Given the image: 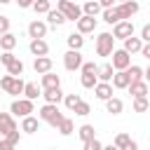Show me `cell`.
<instances>
[{"instance_id":"obj_12","label":"cell","mask_w":150,"mask_h":150,"mask_svg":"<svg viewBox=\"0 0 150 150\" xmlns=\"http://www.w3.org/2000/svg\"><path fill=\"white\" fill-rule=\"evenodd\" d=\"M40 87L42 89H56V87H61V77L56 75V73H45L42 75V80H40Z\"/></svg>"},{"instance_id":"obj_4","label":"cell","mask_w":150,"mask_h":150,"mask_svg":"<svg viewBox=\"0 0 150 150\" xmlns=\"http://www.w3.org/2000/svg\"><path fill=\"white\" fill-rule=\"evenodd\" d=\"M35 108H33V101H28V98H16V101H12V105H9V112L12 115H16V117H28L30 112H33Z\"/></svg>"},{"instance_id":"obj_53","label":"cell","mask_w":150,"mask_h":150,"mask_svg":"<svg viewBox=\"0 0 150 150\" xmlns=\"http://www.w3.org/2000/svg\"><path fill=\"white\" fill-rule=\"evenodd\" d=\"M103 150H117V148H115V145L110 143V145H103Z\"/></svg>"},{"instance_id":"obj_56","label":"cell","mask_w":150,"mask_h":150,"mask_svg":"<svg viewBox=\"0 0 150 150\" xmlns=\"http://www.w3.org/2000/svg\"><path fill=\"white\" fill-rule=\"evenodd\" d=\"M52 150H56V148H52Z\"/></svg>"},{"instance_id":"obj_57","label":"cell","mask_w":150,"mask_h":150,"mask_svg":"<svg viewBox=\"0 0 150 150\" xmlns=\"http://www.w3.org/2000/svg\"><path fill=\"white\" fill-rule=\"evenodd\" d=\"M84 2H89V0H84Z\"/></svg>"},{"instance_id":"obj_1","label":"cell","mask_w":150,"mask_h":150,"mask_svg":"<svg viewBox=\"0 0 150 150\" xmlns=\"http://www.w3.org/2000/svg\"><path fill=\"white\" fill-rule=\"evenodd\" d=\"M38 115H40L42 122H47V124H52V127H59V124L63 122V112H61L59 105H54V103H45Z\"/></svg>"},{"instance_id":"obj_10","label":"cell","mask_w":150,"mask_h":150,"mask_svg":"<svg viewBox=\"0 0 150 150\" xmlns=\"http://www.w3.org/2000/svg\"><path fill=\"white\" fill-rule=\"evenodd\" d=\"M75 23H77V33H80V35L94 33V30H96V19H94V16H84V14H82Z\"/></svg>"},{"instance_id":"obj_13","label":"cell","mask_w":150,"mask_h":150,"mask_svg":"<svg viewBox=\"0 0 150 150\" xmlns=\"http://www.w3.org/2000/svg\"><path fill=\"white\" fill-rule=\"evenodd\" d=\"M28 49H30V54L38 59V56H47V52H49V45H47L45 40H30Z\"/></svg>"},{"instance_id":"obj_24","label":"cell","mask_w":150,"mask_h":150,"mask_svg":"<svg viewBox=\"0 0 150 150\" xmlns=\"http://www.w3.org/2000/svg\"><path fill=\"white\" fill-rule=\"evenodd\" d=\"M23 96H26L28 101H35L38 96H42V89H40L35 82H26V87H23Z\"/></svg>"},{"instance_id":"obj_37","label":"cell","mask_w":150,"mask_h":150,"mask_svg":"<svg viewBox=\"0 0 150 150\" xmlns=\"http://www.w3.org/2000/svg\"><path fill=\"white\" fill-rule=\"evenodd\" d=\"M80 101H82V98H80V94H66V96H63V103H66V108H68V110H75V105H77Z\"/></svg>"},{"instance_id":"obj_20","label":"cell","mask_w":150,"mask_h":150,"mask_svg":"<svg viewBox=\"0 0 150 150\" xmlns=\"http://www.w3.org/2000/svg\"><path fill=\"white\" fill-rule=\"evenodd\" d=\"M47 23L54 26V28H59V26L66 23V16H63L59 9H49V12H47Z\"/></svg>"},{"instance_id":"obj_34","label":"cell","mask_w":150,"mask_h":150,"mask_svg":"<svg viewBox=\"0 0 150 150\" xmlns=\"http://www.w3.org/2000/svg\"><path fill=\"white\" fill-rule=\"evenodd\" d=\"M150 110V101L145 98H134V112H148Z\"/></svg>"},{"instance_id":"obj_50","label":"cell","mask_w":150,"mask_h":150,"mask_svg":"<svg viewBox=\"0 0 150 150\" xmlns=\"http://www.w3.org/2000/svg\"><path fill=\"white\" fill-rule=\"evenodd\" d=\"M122 150H138V143H136V141H129V143H127Z\"/></svg>"},{"instance_id":"obj_18","label":"cell","mask_w":150,"mask_h":150,"mask_svg":"<svg viewBox=\"0 0 150 150\" xmlns=\"http://www.w3.org/2000/svg\"><path fill=\"white\" fill-rule=\"evenodd\" d=\"M127 89L131 91L134 98H145V96H148V82H145V80H143V82H134V84H129Z\"/></svg>"},{"instance_id":"obj_15","label":"cell","mask_w":150,"mask_h":150,"mask_svg":"<svg viewBox=\"0 0 150 150\" xmlns=\"http://www.w3.org/2000/svg\"><path fill=\"white\" fill-rule=\"evenodd\" d=\"M94 94H96V98L108 101V98H112V84H110V82H98V84L94 87Z\"/></svg>"},{"instance_id":"obj_23","label":"cell","mask_w":150,"mask_h":150,"mask_svg":"<svg viewBox=\"0 0 150 150\" xmlns=\"http://www.w3.org/2000/svg\"><path fill=\"white\" fill-rule=\"evenodd\" d=\"M105 110H108L110 115H120V112L124 110V103H122V98H117V96L108 98V101H105Z\"/></svg>"},{"instance_id":"obj_51","label":"cell","mask_w":150,"mask_h":150,"mask_svg":"<svg viewBox=\"0 0 150 150\" xmlns=\"http://www.w3.org/2000/svg\"><path fill=\"white\" fill-rule=\"evenodd\" d=\"M16 2H19V7H23V9H26V7H33V2H35V0H16Z\"/></svg>"},{"instance_id":"obj_31","label":"cell","mask_w":150,"mask_h":150,"mask_svg":"<svg viewBox=\"0 0 150 150\" xmlns=\"http://www.w3.org/2000/svg\"><path fill=\"white\" fill-rule=\"evenodd\" d=\"M56 129H59V134H61V136H70V134L75 131V124H73V120H70V117H63V122H61Z\"/></svg>"},{"instance_id":"obj_55","label":"cell","mask_w":150,"mask_h":150,"mask_svg":"<svg viewBox=\"0 0 150 150\" xmlns=\"http://www.w3.org/2000/svg\"><path fill=\"white\" fill-rule=\"evenodd\" d=\"M120 2H127V0H120Z\"/></svg>"},{"instance_id":"obj_48","label":"cell","mask_w":150,"mask_h":150,"mask_svg":"<svg viewBox=\"0 0 150 150\" xmlns=\"http://www.w3.org/2000/svg\"><path fill=\"white\" fill-rule=\"evenodd\" d=\"M98 5H101L103 9H110V7L115 5V0H98Z\"/></svg>"},{"instance_id":"obj_44","label":"cell","mask_w":150,"mask_h":150,"mask_svg":"<svg viewBox=\"0 0 150 150\" xmlns=\"http://www.w3.org/2000/svg\"><path fill=\"white\" fill-rule=\"evenodd\" d=\"M12 80H14L12 75H5V77H0V87H2L5 91H9V87H12Z\"/></svg>"},{"instance_id":"obj_33","label":"cell","mask_w":150,"mask_h":150,"mask_svg":"<svg viewBox=\"0 0 150 150\" xmlns=\"http://www.w3.org/2000/svg\"><path fill=\"white\" fill-rule=\"evenodd\" d=\"M23 87H26V82H23L21 77H14V80H12V87H9V91H7V94L19 96V94H23Z\"/></svg>"},{"instance_id":"obj_16","label":"cell","mask_w":150,"mask_h":150,"mask_svg":"<svg viewBox=\"0 0 150 150\" xmlns=\"http://www.w3.org/2000/svg\"><path fill=\"white\" fill-rule=\"evenodd\" d=\"M141 47H143V40L131 35V38H127V40H124V47H122V49L131 56V54H138V52H141Z\"/></svg>"},{"instance_id":"obj_17","label":"cell","mask_w":150,"mask_h":150,"mask_svg":"<svg viewBox=\"0 0 150 150\" xmlns=\"http://www.w3.org/2000/svg\"><path fill=\"white\" fill-rule=\"evenodd\" d=\"M112 87L115 89H127L131 82H129V75H127V70H115V75H112Z\"/></svg>"},{"instance_id":"obj_45","label":"cell","mask_w":150,"mask_h":150,"mask_svg":"<svg viewBox=\"0 0 150 150\" xmlns=\"http://www.w3.org/2000/svg\"><path fill=\"white\" fill-rule=\"evenodd\" d=\"M14 59H16V56H14V54H12V52H2V56H0V61H2V63H5V66H9V63H12V61H14Z\"/></svg>"},{"instance_id":"obj_22","label":"cell","mask_w":150,"mask_h":150,"mask_svg":"<svg viewBox=\"0 0 150 150\" xmlns=\"http://www.w3.org/2000/svg\"><path fill=\"white\" fill-rule=\"evenodd\" d=\"M112 75H115V68H112L110 63H103V66H98V73H96L98 82H110V80H112Z\"/></svg>"},{"instance_id":"obj_3","label":"cell","mask_w":150,"mask_h":150,"mask_svg":"<svg viewBox=\"0 0 150 150\" xmlns=\"http://www.w3.org/2000/svg\"><path fill=\"white\" fill-rule=\"evenodd\" d=\"M112 47H115L112 33H98V38H96V54L98 56H110Z\"/></svg>"},{"instance_id":"obj_39","label":"cell","mask_w":150,"mask_h":150,"mask_svg":"<svg viewBox=\"0 0 150 150\" xmlns=\"http://www.w3.org/2000/svg\"><path fill=\"white\" fill-rule=\"evenodd\" d=\"M91 112V105L87 103V101H80L77 105H75V115H80V117H84V115H89Z\"/></svg>"},{"instance_id":"obj_35","label":"cell","mask_w":150,"mask_h":150,"mask_svg":"<svg viewBox=\"0 0 150 150\" xmlns=\"http://www.w3.org/2000/svg\"><path fill=\"white\" fill-rule=\"evenodd\" d=\"M33 9H35V14H47L52 9V2L49 0H35L33 2Z\"/></svg>"},{"instance_id":"obj_38","label":"cell","mask_w":150,"mask_h":150,"mask_svg":"<svg viewBox=\"0 0 150 150\" xmlns=\"http://www.w3.org/2000/svg\"><path fill=\"white\" fill-rule=\"evenodd\" d=\"M129 141H131V136L122 131V134H117V136H115V141H112V145H115L117 150H122V148H124V145H127Z\"/></svg>"},{"instance_id":"obj_59","label":"cell","mask_w":150,"mask_h":150,"mask_svg":"<svg viewBox=\"0 0 150 150\" xmlns=\"http://www.w3.org/2000/svg\"><path fill=\"white\" fill-rule=\"evenodd\" d=\"M49 2H52V0H49Z\"/></svg>"},{"instance_id":"obj_54","label":"cell","mask_w":150,"mask_h":150,"mask_svg":"<svg viewBox=\"0 0 150 150\" xmlns=\"http://www.w3.org/2000/svg\"><path fill=\"white\" fill-rule=\"evenodd\" d=\"M7 2H12V0H0V5H7Z\"/></svg>"},{"instance_id":"obj_41","label":"cell","mask_w":150,"mask_h":150,"mask_svg":"<svg viewBox=\"0 0 150 150\" xmlns=\"http://www.w3.org/2000/svg\"><path fill=\"white\" fill-rule=\"evenodd\" d=\"M84 150H103V143L98 138H91V141L84 143Z\"/></svg>"},{"instance_id":"obj_29","label":"cell","mask_w":150,"mask_h":150,"mask_svg":"<svg viewBox=\"0 0 150 150\" xmlns=\"http://www.w3.org/2000/svg\"><path fill=\"white\" fill-rule=\"evenodd\" d=\"M7 75H12V77H21V75H23V63H21V59H14V61L7 66Z\"/></svg>"},{"instance_id":"obj_42","label":"cell","mask_w":150,"mask_h":150,"mask_svg":"<svg viewBox=\"0 0 150 150\" xmlns=\"http://www.w3.org/2000/svg\"><path fill=\"white\" fill-rule=\"evenodd\" d=\"M80 70H82V75H84V73H98V66H96L94 61H87V63H82Z\"/></svg>"},{"instance_id":"obj_30","label":"cell","mask_w":150,"mask_h":150,"mask_svg":"<svg viewBox=\"0 0 150 150\" xmlns=\"http://www.w3.org/2000/svg\"><path fill=\"white\" fill-rule=\"evenodd\" d=\"M127 75H129V82H143V68L141 66H129L127 68Z\"/></svg>"},{"instance_id":"obj_8","label":"cell","mask_w":150,"mask_h":150,"mask_svg":"<svg viewBox=\"0 0 150 150\" xmlns=\"http://www.w3.org/2000/svg\"><path fill=\"white\" fill-rule=\"evenodd\" d=\"M131 35H134V23L131 21H120V23L112 26V38L115 40H127Z\"/></svg>"},{"instance_id":"obj_6","label":"cell","mask_w":150,"mask_h":150,"mask_svg":"<svg viewBox=\"0 0 150 150\" xmlns=\"http://www.w3.org/2000/svg\"><path fill=\"white\" fill-rule=\"evenodd\" d=\"M82 54L80 52H75V49H68L66 54H63V66H66V70H80L82 68Z\"/></svg>"},{"instance_id":"obj_52","label":"cell","mask_w":150,"mask_h":150,"mask_svg":"<svg viewBox=\"0 0 150 150\" xmlns=\"http://www.w3.org/2000/svg\"><path fill=\"white\" fill-rule=\"evenodd\" d=\"M143 80H145V82H148V84H150V66H148V68H145V70H143Z\"/></svg>"},{"instance_id":"obj_43","label":"cell","mask_w":150,"mask_h":150,"mask_svg":"<svg viewBox=\"0 0 150 150\" xmlns=\"http://www.w3.org/2000/svg\"><path fill=\"white\" fill-rule=\"evenodd\" d=\"M5 33H9V19L0 14V35H5Z\"/></svg>"},{"instance_id":"obj_11","label":"cell","mask_w":150,"mask_h":150,"mask_svg":"<svg viewBox=\"0 0 150 150\" xmlns=\"http://www.w3.org/2000/svg\"><path fill=\"white\" fill-rule=\"evenodd\" d=\"M9 131H16V122L12 112H0V136H7Z\"/></svg>"},{"instance_id":"obj_32","label":"cell","mask_w":150,"mask_h":150,"mask_svg":"<svg viewBox=\"0 0 150 150\" xmlns=\"http://www.w3.org/2000/svg\"><path fill=\"white\" fill-rule=\"evenodd\" d=\"M80 82H82V87H84V89H94V87L98 84V77H96V73H84Z\"/></svg>"},{"instance_id":"obj_25","label":"cell","mask_w":150,"mask_h":150,"mask_svg":"<svg viewBox=\"0 0 150 150\" xmlns=\"http://www.w3.org/2000/svg\"><path fill=\"white\" fill-rule=\"evenodd\" d=\"M38 117H33V115H28V117H23L21 120V131H26V134H35L38 131Z\"/></svg>"},{"instance_id":"obj_58","label":"cell","mask_w":150,"mask_h":150,"mask_svg":"<svg viewBox=\"0 0 150 150\" xmlns=\"http://www.w3.org/2000/svg\"><path fill=\"white\" fill-rule=\"evenodd\" d=\"M70 2H75V0H70Z\"/></svg>"},{"instance_id":"obj_28","label":"cell","mask_w":150,"mask_h":150,"mask_svg":"<svg viewBox=\"0 0 150 150\" xmlns=\"http://www.w3.org/2000/svg\"><path fill=\"white\" fill-rule=\"evenodd\" d=\"M77 136L82 138V143H87V141H91V138H96V129H94L91 124H82V127L77 129Z\"/></svg>"},{"instance_id":"obj_9","label":"cell","mask_w":150,"mask_h":150,"mask_svg":"<svg viewBox=\"0 0 150 150\" xmlns=\"http://www.w3.org/2000/svg\"><path fill=\"white\" fill-rule=\"evenodd\" d=\"M28 35H30V40H42L45 35H47V23L45 21H30L28 23Z\"/></svg>"},{"instance_id":"obj_46","label":"cell","mask_w":150,"mask_h":150,"mask_svg":"<svg viewBox=\"0 0 150 150\" xmlns=\"http://www.w3.org/2000/svg\"><path fill=\"white\" fill-rule=\"evenodd\" d=\"M141 40H143V42H150V23H145V26L141 28Z\"/></svg>"},{"instance_id":"obj_14","label":"cell","mask_w":150,"mask_h":150,"mask_svg":"<svg viewBox=\"0 0 150 150\" xmlns=\"http://www.w3.org/2000/svg\"><path fill=\"white\" fill-rule=\"evenodd\" d=\"M52 66H54V61H52L49 56H38V59H35V63H33V68H35V73H38V75L49 73V70H52Z\"/></svg>"},{"instance_id":"obj_2","label":"cell","mask_w":150,"mask_h":150,"mask_svg":"<svg viewBox=\"0 0 150 150\" xmlns=\"http://www.w3.org/2000/svg\"><path fill=\"white\" fill-rule=\"evenodd\" d=\"M56 9L66 16V21H77L82 16V7L70 2V0H56Z\"/></svg>"},{"instance_id":"obj_19","label":"cell","mask_w":150,"mask_h":150,"mask_svg":"<svg viewBox=\"0 0 150 150\" xmlns=\"http://www.w3.org/2000/svg\"><path fill=\"white\" fill-rule=\"evenodd\" d=\"M42 96H45L47 103H54V105H59V103L63 101V91H61V87H56V89H45Z\"/></svg>"},{"instance_id":"obj_40","label":"cell","mask_w":150,"mask_h":150,"mask_svg":"<svg viewBox=\"0 0 150 150\" xmlns=\"http://www.w3.org/2000/svg\"><path fill=\"white\" fill-rule=\"evenodd\" d=\"M5 141H7L9 145H16V143L21 141V134H19V129H16V131H9V134L5 136Z\"/></svg>"},{"instance_id":"obj_5","label":"cell","mask_w":150,"mask_h":150,"mask_svg":"<svg viewBox=\"0 0 150 150\" xmlns=\"http://www.w3.org/2000/svg\"><path fill=\"white\" fill-rule=\"evenodd\" d=\"M115 12H117V19L120 21H129L136 12H138V2L136 0H127V2H120L117 7H115Z\"/></svg>"},{"instance_id":"obj_49","label":"cell","mask_w":150,"mask_h":150,"mask_svg":"<svg viewBox=\"0 0 150 150\" xmlns=\"http://www.w3.org/2000/svg\"><path fill=\"white\" fill-rule=\"evenodd\" d=\"M0 150H16V145H9V143L2 138V141H0Z\"/></svg>"},{"instance_id":"obj_7","label":"cell","mask_w":150,"mask_h":150,"mask_svg":"<svg viewBox=\"0 0 150 150\" xmlns=\"http://www.w3.org/2000/svg\"><path fill=\"white\" fill-rule=\"evenodd\" d=\"M115 70H127L131 66V56L124 52V49H112V63H110Z\"/></svg>"},{"instance_id":"obj_21","label":"cell","mask_w":150,"mask_h":150,"mask_svg":"<svg viewBox=\"0 0 150 150\" xmlns=\"http://www.w3.org/2000/svg\"><path fill=\"white\" fill-rule=\"evenodd\" d=\"M16 35L14 33H5V35H0V47H2V52H12L14 47H16Z\"/></svg>"},{"instance_id":"obj_47","label":"cell","mask_w":150,"mask_h":150,"mask_svg":"<svg viewBox=\"0 0 150 150\" xmlns=\"http://www.w3.org/2000/svg\"><path fill=\"white\" fill-rule=\"evenodd\" d=\"M141 56H145L148 61H150V42H143V47H141V52H138Z\"/></svg>"},{"instance_id":"obj_36","label":"cell","mask_w":150,"mask_h":150,"mask_svg":"<svg viewBox=\"0 0 150 150\" xmlns=\"http://www.w3.org/2000/svg\"><path fill=\"white\" fill-rule=\"evenodd\" d=\"M103 21H105V23H110V26L120 23V19H117V12H115V7H110V9H103Z\"/></svg>"},{"instance_id":"obj_27","label":"cell","mask_w":150,"mask_h":150,"mask_svg":"<svg viewBox=\"0 0 150 150\" xmlns=\"http://www.w3.org/2000/svg\"><path fill=\"white\" fill-rule=\"evenodd\" d=\"M66 42H68V47L75 49V52H80V49L84 47V38H82L80 33H70V35L66 38Z\"/></svg>"},{"instance_id":"obj_26","label":"cell","mask_w":150,"mask_h":150,"mask_svg":"<svg viewBox=\"0 0 150 150\" xmlns=\"http://www.w3.org/2000/svg\"><path fill=\"white\" fill-rule=\"evenodd\" d=\"M101 9H103V7L98 5V0H89V2H84L82 14H84V16H94V19H96V14H98Z\"/></svg>"}]
</instances>
